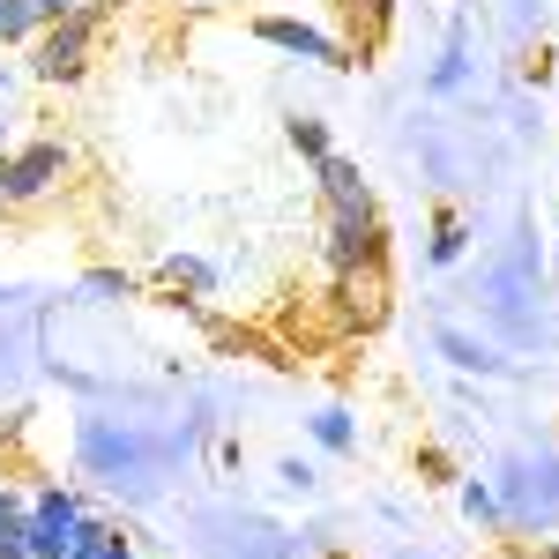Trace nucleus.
<instances>
[{"instance_id": "f257e3e1", "label": "nucleus", "mask_w": 559, "mask_h": 559, "mask_svg": "<svg viewBox=\"0 0 559 559\" xmlns=\"http://www.w3.org/2000/svg\"><path fill=\"white\" fill-rule=\"evenodd\" d=\"M90 38H97V15L75 8V15H60V23H45L38 38H31V68H38L45 83H75L90 60Z\"/></svg>"}, {"instance_id": "f03ea898", "label": "nucleus", "mask_w": 559, "mask_h": 559, "mask_svg": "<svg viewBox=\"0 0 559 559\" xmlns=\"http://www.w3.org/2000/svg\"><path fill=\"white\" fill-rule=\"evenodd\" d=\"M60 173H68V150H60V142L15 150V157H8V202H38V194H52Z\"/></svg>"}, {"instance_id": "7ed1b4c3", "label": "nucleus", "mask_w": 559, "mask_h": 559, "mask_svg": "<svg viewBox=\"0 0 559 559\" xmlns=\"http://www.w3.org/2000/svg\"><path fill=\"white\" fill-rule=\"evenodd\" d=\"M269 45H284V52H299V60H321V68H350V52L329 31H313V23H292V15H261L254 23Z\"/></svg>"}, {"instance_id": "20e7f679", "label": "nucleus", "mask_w": 559, "mask_h": 559, "mask_svg": "<svg viewBox=\"0 0 559 559\" xmlns=\"http://www.w3.org/2000/svg\"><path fill=\"white\" fill-rule=\"evenodd\" d=\"M321 194H329V216H373V187H366V173L350 165V157H321Z\"/></svg>"}, {"instance_id": "39448f33", "label": "nucleus", "mask_w": 559, "mask_h": 559, "mask_svg": "<svg viewBox=\"0 0 559 559\" xmlns=\"http://www.w3.org/2000/svg\"><path fill=\"white\" fill-rule=\"evenodd\" d=\"M45 23H38V8L31 0H0V45H31Z\"/></svg>"}, {"instance_id": "423d86ee", "label": "nucleus", "mask_w": 559, "mask_h": 559, "mask_svg": "<svg viewBox=\"0 0 559 559\" xmlns=\"http://www.w3.org/2000/svg\"><path fill=\"white\" fill-rule=\"evenodd\" d=\"M165 284H187V292H216V269H210V261H194V254H173V261H165Z\"/></svg>"}, {"instance_id": "0eeeda50", "label": "nucleus", "mask_w": 559, "mask_h": 559, "mask_svg": "<svg viewBox=\"0 0 559 559\" xmlns=\"http://www.w3.org/2000/svg\"><path fill=\"white\" fill-rule=\"evenodd\" d=\"M463 239H471V231H463V216H455V210L432 216V261H455V254H463Z\"/></svg>"}, {"instance_id": "6e6552de", "label": "nucleus", "mask_w": 559, "mask_h": 559, "mask_svg": "<svg viewBox=\"0 0 559 559\" xmlns=\"http://www.w3.org/2000/svg\"><path fill=\"white\" fill-rule=\"evenodd\" d=\"M313 440H321V448H350V440H358L350 411H321V418H313Z\"/></svg>"}, {"instance_id": "1a4fd4ad", "label": "nucleus", "mask_w": 559, "mask_h": 559, "mask_svg": "<svg viewBox=\"0 0 559 559\" xmlns=\"http://www.w3.org/2000/svg\"><path fill=\"white\" fill-rule=\"evenodd\" d=\"M292 142H299V150L313 157V165L329 157V128H321V120H292Z\"/></svg>"}, {"instance_id": "9d476101", "label": "nucleus", "mask_w": 559, "mask_h": 559, "mask_svg": "<svg viewBox=\"0 0 559 559\" xmlns=\"http://www.w3.org/2000/svg\"><path fill=\"white\" fill-rule=\"evenodd\" d=\"M83 292H97V299H128L134 284H128V276H112V269H97V276H90Z\"/></svg>"}, {"instance_id": "9b49d317", "label": "nucleus", "mask_w": 559, "mask_h": 559, "mask_svg": "<svg viewBox=\"0 0 559 559\" xmlns=\"http://www.w3.org/2000/svg\"><path fill=\"white\" fill-rule=\"evenodd\" d=\"M463 508H471L477 522H492V492H485V485H477V477H471V485H463Z\"/></svg>"}, {"instance_id": "f8f14e48", "label": "nucleus", "mask_w": 559, "mask_h": 559, "mask_svg": "<svg viewBox=\"0 0 559 559\" xmlns=\"http://www.w3.org/2000/svg\"><path fill=\"white\" fill-rule=\"evenodd\" d=\"M31 8H38V23H60V15H75L83 0H31Z\"/></svg>"}, {"instance_id": "ddd939ff", "label": "nucleus", "mask_w": 559, "mask_h": 559, "mask_svg": "<svg viewBox=\"0 0 559 559\" xmlns=\"http://www.w3.org/2000/svg\"><path fill=\"white\" fill-rule=\"evenodd\" d=\"M276 477H284V485H299V492H306V485H313V463H299V455H292V463H284Z\"/></svg>"}, {"instance_id": "4468645a", "label": "nucleus", "mask_w": 559, "mask_h": 559, "mask_svg": "<svg viewBox=\"0 0 559 559\" xmlns=\"http://www.w3.org/2000/svg\"><path fill=\"white\" fill-rule=\"evenodd\" d=\"M8 90H15V68H8V60H0V105H8Z\"/></svg>"}, {"instance_id": "2eb2a0df", "label": "nucleus", "mask_w": 559, "mask_h": 559, "mask_svg": "<svg viewBox=\"0 0 559 559\" xmlns=\"http://www.w3.org/2000/svg\"><path fill=\"white\" fill-rule=\"evenodd\" d=\"M0 210H8V157H0Z\"/></svg>"}, {"instance_id": "dca6fc26", "label": "nucleus", "mask_w": 559, "mask_h": 559, "mask_svg": "<svg viewBox=\"0 0 559 559\" xmlns=\"http://www.w3.org/2000/svg\"><path fill=\"white\" fill-rule=\"evenodd\" d=\"M0 157H8V120H0Z\"/></svg>"}, {"instance_id": "f3484780", "label": "nucleus", "mask_w": 559, "mask_h": 559, "mask_svg": "<svg viewBox=\"0 0 559 559\" xmlns=\"http://www.w3.org/2000/svg\"><path fill=\"white\" fill-rule=\"evenodd\" d=\"M187 8H216V0H187Z\"/></svg>"}, {"instance_id": "a211bd4d", "label": "nucleus", "mask_w": 559, "mask_h": 559, "mask_svg": "<svg viewBox=\"0 0 559 559\" xmlns=\"http://www.w3.org/2000/svg\"><path fill=\"white\" fill-rule=\"evenodd\" d=\"M68 559H90V552H83V545H75V552H68Z\"/></svg>"}]
</instances>
